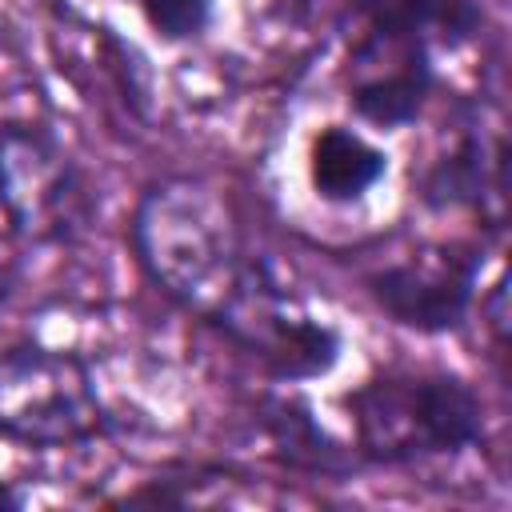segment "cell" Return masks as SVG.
Here are the masks:
<instances>
[{
    "label": "cell",
    "instance_id": "obj_7",
    "mask_svg": "<svg viewBox=\"0 0 512 512\" xmlns=\"http://www.w3.org/2000/svg\"><path fill=\"white\" fill-rule=\"evenodd\" d=\"M472 276H476V260L456 252H436L376 272L368 280V292L404 328L452 332L472 304Z\"/></svg>",
    "mask_w": 512,
    "mask_h": 512
},
{
    "label": "cell",
    "instance_id": "obj_12",
    "mask_svg": "<svg viewBox=\"0 0 512 512\" xmlns=\"http://www.w3.org/2000/svg\"><path fill=\"white\" fill-rule=\"evenodd\" d=\"M4 296H8V276H4V268H0V304H4Z\"/></svg>",
    "mask_w": 512,
    "mask_h": 512
},
{
    "label": "cell",
    "instance_id": "obj_2",
    "mask_svg": "<svg viewBox=\"0 0 512 512\" xmlns=\"http://www.w3.org/2000/svg\"><path fill=\"white\" fill-rule=\"evenodd\" d=\"M360 448L376 460L452 456L480 440V400L456 376H384L352 392Z\"/></svg>",
    "mask_w": 512,
    "mask_h": 512
},
{
    "label": "cell",
    "instance_id": "obj_5",
    "mask_svg": "<svg viewBox=\"0 0 512 512\" xmlns=\"http://www.w3.org/2000/svg\"><path fill=\"white\" fill-rule=\"evenodd\" d=\"M212 324L260 356L280 380L320 376L336 360V332L320 324L264 260H248L236 292L212 316Z\"/></svg>",
    "mask_w": 512,
    "mask_h": 512
},
{
    "label": "cell",
    "instance_id": "obj_1",
    "mask_svg": "<svg viewBox=\"0 0 512 512\" xmlns=\"http://www.w3.org/2000/svg\"><path fill=\"white\" fill-rule=\"evenodd\" d=\"M132 240L148 276L204 320L228 304L248 268L228 204L208 184L184 176L144 192Z\"/></svg>",
    "mask_w": 512,
    "mask_h": 512
},
{
    "label": "cell",
    "instance_id": "obj_11",
    "mask_svg": "<svg viewBox=\"0 0 512 512\" xmlns=\"http://www.w3.org/2000/svg\"><path fill=\"white\" fill-rule=\"evenodd\" d=\"M16 504H20V496H16V492H4V488H0V508H16Z\"/></svg>",
    "mask_w": 512,
    "mask_h": 512
},
{
    "label": "cell",
    "instance_id": "obj_4",
    "mask_svg": "<svg viewBox=\"0 0 512 512\" xmlns=\"http://www.w3.org/2000/svg\"><path fill=\"white\" fill-rule=\"evenodd\" d=\"M108 416L88 368L52 348L0 352V428L28 444H72L104 432Z\"/></svg>",
    "mask_w": 512,
    "mask_h": 512
},
{
    "label": "cell",
    "instance_id": "obj_10",
    "mask_svg": "<svg viewBox=\"0 0 512 512\" xmlns=\"http://www.w3.org/2000/svg\"><path fill=\"white\" fill-rule=\"evenodd\" d=\"M136 4L164 40H188L204 32L212 16V0H136Z\"/></svg>",
    "mask_w": 512,
    "mask_h": 512
},
{
    "label": "cell",
    "instance_id": "obj_6",
    "mask_svg": "<svg viewBox=\"0 0 512 512\" xmlns=\"http://www.w3.org/2000/svg\"><path fill=\"white\" fill-rule=\"evenodd\" d=\"M348 64H352L348 100L364 120L380 128L408 124L432 88L428 40L388 16H364V32Z\"/></svg>",
    "mask_w": 512,
    "mask_h": 512
},
{
    "label": "cell",
    "instance_id": "obj_8",
    "mask_svg": "<svg viewBox=\"0 0 512 512\" xmlns=\"http://www.w3.org/2000/svg\"><path fill=\"white\" fill-rule=\"evenodd\" d=\"M384 168V152L348 128H324L312 144V188L324 200L344 204L364 196L384 176Z\"/></svg>",
    "mask_w": 512,
    "mask_h": 512
},
{
    "label": "cell",
    "instance_id": "obj_9",
    "mask_svg": "<svg viewBox=\"0 0 512 512\" xmlns=\"http://www.w3.org/2000/svg\"><path fill=\"white\" fill-rule=\"evenodd\" d=\"M268 432L276 440V448L284 452V460L292 464H304V468H336V448L332 440L308 420V412L300 404H288V400H276L272 412H268Z\"/></svg>",
    "mask_w": 512,
    "mask_h": 512
},
{
    "label": "cell",
    "instance_id": "obj_3",
    "mask_svg": "<svg viewBox=\"0 0 512 512\" xmlns=\"http://www.w3.org/2000/svg\"><path fill=\"white\" fill-rule=\"evenodd\" d=\"M0 208L28 244H68L88 228V184L48 128L0 124Z\"/></svg>",
    "mask_w": 512,
    "mask_h": 512
}]
</instances>
